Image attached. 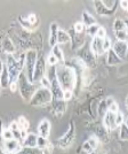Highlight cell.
<instances>
[{
  "instance_id": "cell-1",
  "label": "cell",
  "mask_w": 128,
  "mask_h": 154,
  "mask_svg": "<svg viewBox=\"0 0 128 154\" xmlns=\"http://www.w3.org/2000/svg\"><path fill=\"white\" fill-rule=\"evenodd\" d=\"M56 79L63 91H72L76 84V71L69 66L61 64L56 67Z\"/></svg>"
},
{
  "instance_id": "cell-2",
  "label": "cell",
  "mask_w": 128,
  "mask_h": 154,
  "mask_svg": "<svg viewBox=\"0 0 128 154\" xmlns=\"http://www.w3.org/2000/svg\"><path fill=\"white\" fill-rule=\"evenodd\" d=\"M17 85H19V90L22 98L25 101H30L32 96L34 94V92L37 90V86L33 83H31L28 78H26L24 72H21V75L19 76L17 79Z\"/></svg>"
},
{
  "instance_id": "cell-3",
  "label": "cell",
  "mask_w": 128,
  "mask_h": 154,
  "mask_svg": "<svg viewBox=\"0 0 128 154\" xmlns=\"http://www.w3.org/2000/svg\"><path fill=\"white\" fill-rule=\"evenodd\" d=\"M38 54L36 50H28L25 52V60H24V70L23 72L25 74L26 78L33 83V71H34V67L38 60Z\"/></svg>"
},
{
  "instance_id": "cell-4",
  "label": "cell",
  "mask_w": 128,
  "mask_h": 154,
  "mask_svg": "<svg viewBox=\"0 0 128 154\" xmlns=\"http://www.w3.org/2000/svg\"><path fill=\"white\" fill-rule=\"evenodd\" d=\"M51 101H53V96H51V90L45 88H39L32 96L30 103L32 106H44L47 103H51Z\"/></svg>"
},
{
  "instance_id": "cell-5",
  "label": "cell",
  "mask_w": 128,
  "mask_h": 154,
  "mask_svg": "<svg viewBox=\"0 0 128 154\" xmlns=\"http://www.w3.org/2000/svg\"><path fill=\"white\" fill-rule=\"evenodd\" d=\"M46 75V61L42 57L37 60V63L33 71V84L40 82V79Z\"/></svg>"
},
{
  "instance_id": "cell-6",
  "label": "cell",
  "mask_w": 128,
  "mask_h": 154,
  "mask_svg": "<svg viewBox=\"0 0 128 154\" xmlns=\"http://www.w3.org/2000/svg\"><path fill=\"white\" fill-rule=\"evenodd\" d=\"M73 138H74V124H73V123H71L69 130H68V131L65 132V135L60 139L58 145H60L62 148L68 147L69 145H71V143L73 141Z\"/></svg>"
},
{
  "instance_id": "cell-7",
  "label": "cell",
  "mask_w": 128,
  "mask_h": 154,
  "mask_svg": "<svg viewBox=\"0 0 128 154\" xmlns=\"http://www.w3.org/2000/svg\"><path fill=\"white\" fill-rule=\"evenodd\" d=\"M112 50L122 60V59L126 58L128 54V43L127 42H118L117 40L112 45Z\"/></svg>"
},
{
  "instance_id": "cell-8",
  "label": "cell",
  "mask_w": 128,
  "mask_h": 154,
  "mask_svg": "<svg viewBox=\"0 0 128 154\" xmlns=\"http://www.w3.org/2000/svg\"><path fill=\"white\" fill-rule=\"evenodd\" d=\"M2 147L6 151L7 154H16L22 149V143L15 140V139H12V140L5 141Z\"/></svg>"
},
{
  "instance_id": "cell-9",
  "label": "cell",
  "mask_w": 128,
  "mask_h": 154,
  "mask_svg": "<svg viewBox=\"0 0 128 154\" xmlns=\"http://www.w3.org/2000/svg\"><path fill=\"white\" fill-rule=\"evenodd\" d=\"M103 125H104V128L105 130H115L117 128V125H115V113H112V112H106L105 114H104V119H103Z\"/></svg>"
},
{
  "instance_id": "cell-10",
  "label": "cell",
  "mask_w": 128,
  "mask_h": 154,
  "mask_svg": "<svg viewBox=\"0 0 128 154\" xmlns=\"http://www.w3.org/2000/svg\"><path fill=\"white\" fill-rule=\"evenodd\" d=\"M90 51L94 55H102L104 53L103 50V39L94 37L92 40V44H90Z\"/></svg>"
},
{
  "instance_id": "cell-11",
  "label": "cell",
  "mask_w": 128,
  "mask_h": 154,
  "mask_svg": "<svg viewBox=\"0 0 128 154\" xmlns=\"http://www.w3.org/2000/svg\"><path fill=\"white\" fill-rule=\"evenodd\" d=\"M49 134H51V122L47 119H44L38 125V136L48 138Z\"/></svg>"
},
{
  "instance_id": "cell-12",
  "label": "cell",
  "mask_w": 128,
  "mask_h": 154,
  "mask_svg": "<svg viewBox=\"0 0 128 154\" xmlns=\"http://www.w3.org/2000/svg\"><path fill=\"white\" fill-rule=\"evenodd\" d=\"M51 96H53V99H63V92L61 85L58 84L57 79H54L51 82Z\"/></svg>"
},
{
  "instance_id": "cell-13",
  "label": "cell",
  "mask_w": 128,
  "mask_h": 154,
  "mask_svg": "<svg viewBox=\"0 0 128 154\" xmlns=\"http://www.w3.org/2000/svg\"><path fill=\"white\" fill-rule=\"evenodd\" d=\"M37 137H38V135H36L33 132L28 134V136L22 141V147L36 148L37 147Z\"/></svg>"
},
{
  "instance_id": "cell-14",
  "label": "cell",
  "mask_w": 128,
  "mask_h": 154,
  "mask_svg": "<svg viewBox=\"0 0 128 154\" xmlns=\"http://www.w3.org/2000/svg\"><path fill=\"white\" fill-rule=\"evenodd\" d=\"M1 46H2V50L6 52L7 54H14L16 52V48H15V45L13 44L12 39L7 36L1 38Z\"/></svg>"
},
{
  "instance_id": "cell-15",
  "label": "cell",
  "mask_w": 128,
  "mask_h": 154,
  "mask_svg": "<svg viewBox=\"0 0 128 154\" xmlns=\"http://www.w3.org/2000/svg\"><path fill=\"white\" fill-rule=\"evenodd\" d=\"M51 106H53V109L55 113L57 114H63L66 109V103L64 101L63 99H53L51 101Z\"/></svg>"
},
{
  "instance_id": "cell-16",
  "label": "cell",
  "mask_w": 128,
  "mask_h": 154,
  "mask_svg": "<svg viewBox=\"0 0 128 154\" xmlns=\"http://www.w3.org/2000/svg\"><path fill=\"white\" fill-rule=\"evenodd\" d=\"M94 6H95V8H96L97 14H100V15L109 16V15H112V14L115 13V11L109 9V8H106V7L104 6L102 1H95V2H94Z\"/></svg>"
},
{
  "instance_id": "cell-17",
  "label": "cell",
  "mask_w": 128,
  "mask_h": 154,
  "mask_svg": "<svg viewBox=\"0 0 128 154\" xmlns=\"http://www.w3.org/2000/svg\"><path fill=\"white\" fill-rule=\"evenodd\" d=\"M57 33H58V26L56 23H51V33H49V45L51 47L57 45Z\"/></svg>"
},
{
  "instance_id": "cell-18",
  "label": "cell",
  "mask_w": 128,
  "mask_h": 154,
  "mask_svg": "<svg viewBox=\"0 0 128 154\" xmlns=\"http://www.w3.org/2000/svg\"><path fill=\"white\" fill-rule=\"evenodd\" d=\"M0 84H1V88L2 89H6L9 88V84H10V77H9V72L7 69L6 64L4 67V70L0 74Z\"/></svg>"
},
{
  "instance_id": "cell-19",
  "label": "cell",
  "mask_w": 128,
  "mask_h": 154,
  "mask_svg": "<svg viewBox=\"0 0 128 154\" xmlns=\"http://www.w3.org/2000/svg\"><path fill=\"white\" fill-rule=\"evenodd\" d=\"M106 60H108V63H109L110 66H117V64L121 63V61H122L121 59L119 58L115 52H113L112 48H111L110 51H108V58H106Z\"/></svg>"
},
{
  "instance_id": "cell-20",
  "label": "cell",
  "mask_w": 128,
  "mask_h": 154,
  "mask_svg": "<svg viewBox=\"0 0 128 154\" xmlns=\"http://www.w3.org/2000/svg\"><path fill=\"white\" fill-rule=\"evenodd\" d=\"M81 23H83V26H86L88 28V26H93V24H96V21L92 14H89L88 12L85 11L83 13V22H81Z\"/></svg>"
},
{
  "instance_id": "cell-21",
  "label": "cell",
  "mask_w": 128,
  "mask_h": 154,
  "mask_svg": "<svg viewBox=\"0 0 128 154\" xmlns=\"http://www.w3.org/2000/svg\"><path fill=\"white\" fill-rule=\"evenodd\" d=\"M71 40L70 35L64 30H61L58 29V33H57V44H66Z\"/></svg>"
},
{
  "instance_id": "cell-22",
  "label": "cell",
  "mask_w": 128,
  "mask_h": 154,
  "mask_svg": "<svg viewBox=\"0 0 128 154\" xmlns=\"http://www.w3.org/2000/svg\"><path fill=\"white\" fill-rule=\"evenodd\" d=\"M51 54H53L55 58L57 59L58 62H62V61H64L63 51H62V48H61L58 45H55V46H53V47H51Z\"/></svg>"
},
{
  "instance_id": "cell-23",
  "label": "cell",
  "mask_w": 128,
  "mask_h": 154,
  "mask_svg": "<svg viewBox=\"0 0 128 154\" xmlns=\"http://www.w3.org/2000/svg\"><path fill=\"white\" fill-rule=\"evenodd\" d=\"M48 145H49L48 138H46V137H41V136H38V137H37V148H38V149L42 151V149L47 148Z\"/></svg>"
},
{
  "instance_id": "cell-24",
  "label": "cell",
  "mask_w": 128,
  "mask_h": 154,
  "mask_svg": "<svg viewBox=\"0 0 128 154\" xmlns=\"http://www.w3.org/2000/svg\"><path fill=\"white\" fill-rule=\"evenodd\" d=\"M113 30L115 31H121V30H126V26H125V20L117 19L113 22Z\"/></svg>"
},
{
  "instance_id": "cell-25",
  "label": "cell",
  "mask_w": 128,
  "mask_h": 154,
  "mask_svg": "<svg viewBox=\"0 0 128 154\" xmlns=\"http://www.w3.org/2000/svg\"><path fill=\"white\" fill-rule=\"evenodd\" d=\"M17 124H19V130H26V131H28V129H29V127H30V123H29V121L26 120L24 116L19 117V120H17Z\"/></svg>"
},
{
  "instance_id": "cell-26",
  "label": "cell",
  "mask_w": 128,
  "mask_h": 154,
  "mask_svg": "<svg viewBox=\"0 0 128 154\" xmlns=\"http://www.w3.org/2000/svg\"><path fill=\"white\" fill-rule=\"evenodd\" d=\"M1 139H2L4 141H8V140L14 139L13 131H12L9 128L4 129V131H2V136H1Z\"/></svg>"
},
{
  "instance_id": "cell-27",
  "label": "cell",
  "mask_w": 128,
  "mask_h": 154,
  "mask_svg": "<svg viewBox=\"0 0 128 154\" xmlns=\"http://www.w3.org/2000/svg\"><path fill=\"white\" fill-rule=\"evenodd\" d=\"M120 130H119V138L121 140H128V128L125 125V123L119 127Z\"/></svg>"
},
{
  "instance_id": "cell-28",
  "label": "cell",
  "mask_w": 128,
  "mask_h": 154,
  "mask_svg": "<svg viewBox=\"0 0 128 154\" xmlns=\"http://www.w3.org/2000/svg\"><path fill=\"white\" fill-rule=\"evenodd\" d=\"M124 123H125V116H124V114L119 110L118 113H115V125H117V128H119Z\"/></svg>"
},
{
  "instance_id": "cell-29",
  "label": "cell",
  "mask_w": 128,
  "mask_h": 154,
  "mask_svg": "<svg viewBox=\"0 0 128 154\" xmlns=\"http://www.w3.org/2000/svg\"><path fill=\"white\" fill-rule=\"evenodd\" d=\"M40 153V149L38 148H28V147H22V149L19 151V153L16 154H39Z\"/></svg>"
},
{
  "instance_id": "cell-30",
  "label": "cell",
  "mask_w": 128,
  "mask_h": 154,
  "mask_svg": "<svg viewBox=\"0 0 128 154\" xmlns=\"http://www.w3.org/2000/svg\"><path fill=\"white\" fill-rule=\"evenodd\" d=\"M98 29H100V26L96 23V24H93V26H90L87 28V33L89 35L90 37H96V33L98 31Z\"/></svg>"
},
{
  "instance_id": "cell-31",
  "label": "cell",
  "mask_w": 128,
  "mask_h": 154,
  "mask_svg": "<svg viewBox=\"0 0 128 154\" xmlns=\"http://www.w3.org/2000/svg\"><path fill=\"white\" fill-rule=\"evenodd\" d=\"M128 37V33L126 30H121V31H115V38L118 42H126Z\"/></svg>"
},
{
  "instance_id": "cell-32",
  "label": "cell",
  "mask_w": 128,
  "mask_h": 154,
  "mask_svg": "<svg viewBox=\"0 0 128 154\" xmlns=\"http://www.w3.org/2000/svg\"><path fill=\"white\" fill-rule=\"evenodd\" d=\"M58 63L57 59L55 58L53 54H49L48 57H47V60H46V64L47 66H49V67H53V66H56V64Z\"/></svg>"
},
{
  "instance_id": "cell-33",
  "label": "cell",
  "mask_w": 128,
  "mask_h": 154,
  "mask_svg": "<svg viewBox=\"0 0 128 154\" xmlns=\"http://www.w3.org/2000/svg\"><path fill=\"white\" fill-rule=\"evenodd\" d=\"M111 48H112L111 39L108 38V37H105V38L103 39V50H104V52H108V51H110Z\"/></svg>"
},
{
  "instance_id": "cell-34",
  "label": "cell",
  "mask_w": 128,
  "mask_h": 154,
  "mask_svg": "<svg viewBox=\"0 0 128 154\" xmlns=\"http://www.w3.org/2000/svg\"><path fill=\"white\" fill-rule=\"evenodd\" d=\"M39 83L41 84V88H45V89L51 90V81H49L46 76L42 77V78L40 79V82H39Z\"/></svg>"
},
{
  "instance_id": "cell-35",
  "label": "cell",
  "mask_w": 128,
  "mask_h": 154,
  "mask_svg": "<svg viewBox=\"0 0 128 154\" xmlns=\"http://www.w3.org/2000/svg\"><path fill=\"white\" fill-rule=\"evenodd\" d=\"M73 30H74L76 33L80 35V33H83V30H85V26H83L81 22H77V23L74 24V26H73Z\"/></svg>"
},
{
  "instance_id": "cell-36",
  "label": "cell",
  "mask_w": 128,
  "mask_h": 154,
  "mask_svg": "<svg viewBox=\"0 0 128 154\" xmlns=\"http://www.w3.org/2000/svg\"><path fill=\"white\" fill-rule=\"evenodd\" d=\"M108 112V106H106V103H105V100H103V101H101V103H100V106H98V113L100 114H105Z\"/></svg>"
},
{
  "instance_id": "cell-37",
  "label": "cell",
  "mask_w": 128,
  "mask_h": 154,
  "mask_svg": "<svg viewBox=\"0 0 128 154\" xmlns=\"http://www.w3.org/2000/svg\"><path fill=\"white\" fill-rule=\"evenodd\" d=\"M19 23L22 24V26H23V28H25V29H32V26H33L29 23V21H28V20L23 19V16H19Z\"/></svg>"
},
{
  "instance_id": "cell-38",
  "label": "cell",
  "mask_w": 128,
  "mask_h": 154,
  "mask_svg": "<svg viewBox=\"0 0 128 154\" xmlns=\"http://www.w3.org/2000/svg\"><path fill=\"white\" fill-rule=\"evenodd\" d=\"M72 97H73V91L71 90H66L63 92V100L66 103V101H69L72 99Z\"/></svg>"
},
{
  "instance_id": "cell-39",
  "label": "cell",
  "mask_w": 128,
  "mask_h": 154,
  "mask_svg": "<svg viewBox=\"0 0 128 154\" xmlns=\"http://www.w3.org/2000/svg\"><path fill=\"white\" fill-rule=\"evenodd\" d=\"M87 141H88V144L92 146V148L95 151L96 147H97V145H98V139H97V138H95V137H90Z\"/></svg>"
},
{
  "instance_id": "cell-40",
  "label": "cell",
  "mask_w": 128,
  "mask_h": 154,
  "mask_svg": "<svg viewBox=\"0 0 128 154\" xmlns=\"http://www.w3.org/2000/svg\"><path fill=\"white\" fill-rule=\"evenodd\" d=\"M96 37L97 38H101V39H104L106 37V31H105V29L103 28V26H100V29H98V31L96 33Z\"/></svg>"
},
{
  "instance_id": "cell-41",
  "label": "cell",
  "mask_w": 128,
  "mask_h": 154,
  "mask_svg": "<svg viewBox=\"0 0 128 154\" xmlns=\"http://www.w3.org/2000/svg\"><path fill=\"white\" fill-rule=\"evenodd\" d=\"M83 149L86 152V153H92V152H94V149L92 148V146L88 144V141H87V140L83 144Z\"/></svg>"
},
{
  "instance_id": "cell-42",
  "label": "cell",
  "mask_w": 128,
  "mask_h": 154,
  "mask_svg": "<svg viewBox=\"0 0 128 154\" xmlns=\"http://www.w3.org/2000/svg\"><path fill=\"white\" fill-rule=\"evenodd\" d=\"M26 20L29 21V23H30L31 26H34V24H36V22H37V15H34V14H30V15H28Z\"/></svg>"
},
{
  "instance_id": "cell-43",
  "label": "cell",
  "mask_w": 128,
  "mask_h": 154,
  "mask_svg": "<svg viewBox=\"0 0 128 154\" xmlns=\"http://www.w3.org/2000/svg\"><path fill=\"white\" fill-rule=\"evenodd\" d=\"M108 110H109V112H112V113H115H115H118V112H119V106L117 105V103H113L111 106H110L109 108H108Z\"/></svg>"
},
{
  "instance_id": "cell-44",
  "label": "cell",
  "mask_w": 128,
  "mask_h": 154,
  "mask_svg": "<svg viewBox=\"0 0 128 154\" xmlns=\"http://www.w3.org/2000/svg\"><path fill=\"white\" fill-rule=\"evenodd\" d=\"M9 89L12 92H16V91L19 90V85H17V82H12V83L9 84Z\"/></svg>"
},
{
  "instance_id": "cell-45",
  "label": "cell",
  "mask_w": 128,
  "mask_h": 154,
  "mask_svg": "<svg viewBox=\"0 0 128 154\" xmlns=\"http://www.w3.org/2000/svg\"><path fill=\"white\" fill-rule=\"evenodd\" d=\"M9 129L12 131H15V130H19V124H17V121H13V122L9 124Z\"/></svg>"
},
{
  "instance_id": "cell-46",
  "label": "cell",
  "mask_w": 128,
  "mask_h": 154,
  "mask_svg": "<svg viewBox=\"0 0 128 154\" xmlns=\"http://www.w3.org/2000/svg\"><path fill=\"white\" fill-rule=\"evenodd\" d=\"M113 103H115V99H113L112 97H109V98H106V99H105V103H106L108 108H109L110 106H111V105H112Z\"/></svg>"
},
{
  "instance_id": "cell-47",
  "label": "cell",
  "mask_w": 128,
  "mask_h": 154,
  "mask_svg": "<svg viewBox=\"0 0 128 154\" xmlns=\"http://www.w3.org/2000/svg\"><path fill=\"white\" fill-rule=\"evenodd\" d=\"M120 7H121L122 9H127V7H128L127 0H122V1H120Z\"/></svg>"
},
{
  "instance_id": "cell-48",
  "label": "cell",
  "mask_w": 128,
  "mask_h": 154,
  "mask_svg": "<svg viewBox=\"0 0 128 154\" xmlns=\"http://www.w3.org/2000/svg\"><path fill=\"white\" fill-rule=\"evenodd\" d=\"M2 131H4V125H2V121L0 120V138L2 136Z\"/></svg>"
},
{
  "instance_id": "cell-49",
  "label": "cell",
  "mask_w": 128,
  "mask_h": 154,
  "mask_svg": "<svg viewBox=\"0 0 128 154\" xmlns=\"http://www.w3.org/2000/svg\"><path fill=\"white\" fill-rule=\"evenodd\" d=\"M4 67H5V64H4V62H2V60L0 59V74H1L2 70H4Z\"/></svg>"
},
{
  "instance_id": "cell-50",
  "label": "cell",
  "mask_w": 128,
  "mask_h": 154,
  "mask_svg": "<svg viewBox=\"0 0 128 154\" xmlns=\"http://www.w3.org/2000/svg\"><path fill=\"white\" fill-rule=\"evenodd\" d=\"M0 154H7L6 151L4 149V147H2V146H0Z\"/></svg>"
},
{
  "instance_id": "cell-51",
  "label": "cell",
  "mask_w": 128,
  "mask_h": 154,
  "mask_svg": "<svg viewBox=\"0 0 128 154\" xmlns=\"http://www.w3.org/2000/svg\"><path fill=\"white\" fill-rule=\"evenodd\" d=\"M125 26H126V31H127V33H128V19L125 20Z\"/></svg>"
},
{
  "instance_id": "cell-52",
  "label": "cell",
  "mask_w": 128,
  "mask_h": 154,
  "mask_svg": "<svg viewBox=\"0 0 128 154\" xmlns=\"http://www.w3.org/2000/svg\"><path fill=\"white\" fill-rule=\"evenodd\" d=\"M125 125L128 128V117H127V119H125Z\"/></svg>"
},
{
  "instance_id": "cell-53",
  "label": "cell",
  "mask_w": 128,
  "mask_h": 154,
  "mask_svg": "<svg viewBox=\"0 0 128 154\" xmlns=\"http://www.w3.org/2000/svg\"><path fill=\"white\" fill-rule=\"evenodd\" d=\"M126 105H127V107H128V96H127V98H126Z\"/></svg>"
},
{
  "instance_id": "cell-54",
  "label": "cell",
  "mask_w": 128,
  "mask_h": 154,
  "mask_svg": "<svg viewBox=\"0 0 128 154\" xmlns=\"http://www.w3.org/2000/svg\"><path fill=\"white\" fill-rule=\"evenodd\" d=\"M1 89H2V88H1V84H0V94H1Z\"/></svg>"
},
{
  "instance_id": "cell-55",
  "label": "cell",
  "mask_w": 128,
  "mask_h": 154,
  "mask_svg": "<svg viewBox=\"0 0 128 154\" xmlns=\"http://www.w3.org/2000/svg\"><path fill=\"white\" fill-rule=\"evenodd\" d=\"M126 11H127V12H128V7H127V9H126Z\"/></svg>"
}]
</instances>
